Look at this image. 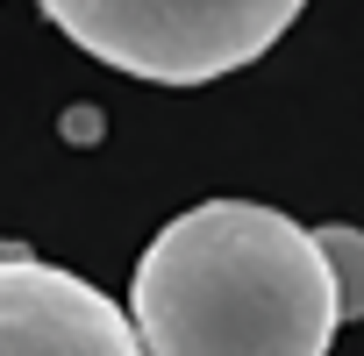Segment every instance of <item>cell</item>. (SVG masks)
I'll list each match as a JSON object with an SVG mask.
<instances>
[{
    "label": "cell",
    "mask_w": 364,
    "mask_h": 356,
    "mask_svg": "<svg viewBox=\"0 0 364 356\" xmlns=\"http://www.w3.org/2000/svg\"><path fill=\"white\" fill-rule=\"evenodd\" d=\"M143 356H328L336 285L314 235L257 200H208L164 221L129 285Z\"/></svg>",
    "instance_id": "obj_1"
},
{
    "label": "cell",
    "mask_w": 364,
    "mask_h": 356,
    "mask_svg": "<svg viewBox=\"0 0 364 356\" xmlns=\"http://www.w3.org/2000/svg\"><path fill=\"white\" fill-rule=\"evenodd\" d=\"M100 65L150 86H208L257 65L307 0H36Z\"/></svg>",
    "instance_id": "obj_2"
},
{
    "label": "cell",
    "mask_w": 364,
    "mask_h": 356,
    "mask_svg": "<svg viewBox=\"0 0 364 356\" xmlns=\"http://www.w3.org/2000/svg\"><path fill=\"white\" fill-rule=\"evenodd\" d=\"M0 356H143L129 313L65 264L0 250Z\"/></svg>",
    "instance_id": "obj_3"
},
{
    "label": "cell",
    "mask_w": 364,
    "mask_h": 356,
    "mask_svg": "<svg viewBox=\"0 0 364 356\" xmlns=\"http://www.w3.org/2000/svg\"><path fill=\"white\" fill-rule=\"evenodd\" d=\"M307 235H314L321 271L336 285V321H364V228L328 221V228H307Z\"/></svg>",
    "instance_id": "obj_4"
}]
</instances>
